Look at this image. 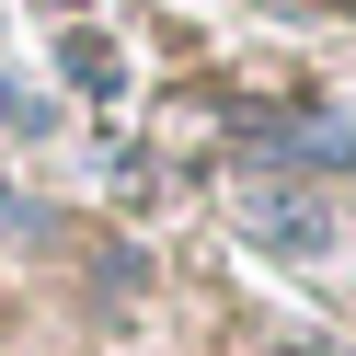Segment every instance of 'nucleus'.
I'll return each mask as SVG.
<instances>
[{"label": "nucleus", "mask_w": 356, "mask_h": 356, "mask_svg": "<svg viewBox=\"0 0 356 356\" xmlns=\"http://www.w3.org/2000/svg\"><path fill=\"white\" fill-rule=\"evenodd\" d=\"M241 230H253L264 253H287V264H333L345 253V218H333L322 195H299V184H253L241 195Z\"/></svg>", "instance_id": "f257e3e1"}]
</instances>
